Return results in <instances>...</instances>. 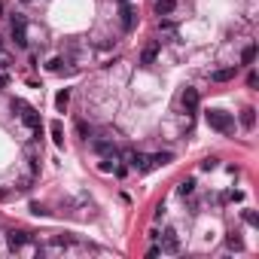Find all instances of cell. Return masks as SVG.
<instances>
[{"label": "cell", "mask_w": 259, "mask_h": 259, "mask_svg": "<svg viewBox=\"0 0 259 259\" xmlns=\"http://www.w3.org/2000/svg\"><path fill=\"white\" fill-rule=\"evenodd\" d=\"M52 140H55V146H64V128H61V122H52Z\"/></svg>", "instance_id": "5bb4252c"}, {"label": "cell", "mask_w": 259, "mask_h": 259, "mask_svg": "<svg viewBox=\"0 0 259 259\" xmlns=\"http://www.w3.org/2000/svg\"><path fill=\"white\" fill-rule=\"evenodd\" d=\"M67 104H70V92H67V89H61V92H58V98H55V107L64 113V110H67Z\"/></svg>", "instance_id": "4fadbf2b"}, {"label": "cell", "mask_w": 259, "mask_h": 259, "mask_svg": "<svg viewBox=\"0 0 259 259\" xmlns=\"http://www.w3.org/2000/svg\"><path fill=\"white\" fill-rule=\"evenodd\" d=\"M253 58H256V46H247V49L241 52V61H244V64H253Z\"/></svg>", "instance_id": "ac0fdd59"}, {"label": "cell", "mask_w": 259, "mask_h": 259, "mask_svg": "<svg viewBox=\"0 0 259 259\" xmlns=\"http://www.w3.org/2000/svg\"><path fill=\"white\" fill-rule=\"evenodd\" d=\"M244 219H247L250 226H259V219H256V213H253V210H244Z\"/></svg>", "instance_id": "ffe728a7"}, {"label": "cell", "mask_w": 259, "mask_h": 259, "mask_svg": "<svg viewBox=\"0 0 259 259\" xmlns=\"http://www.w3.org/2000/svg\"><path fill=\"white\" fill-rule=\"evenodd\" d=\"M119 4H125V0H119Z\"/></svg>", "instance_id": "d4e9b609"}, {"label": "cell", "mask_w": 259, "mask_h": 259, "mask_svg": "<svg viewBox=\"0 0 259 259\" xmlns=\"http://www.w3.org/2000/svg\"><path fill=\"white\" fill-rule=\"evenodd\" d=\"M150 159H153V168H162V165H168L174 156H171V153H159V156H150Z\"/></svg>", "instance_id": "2e32d148"}, {"label": "cell", "mask_w": 259, "mask_h": 259, "mask_svg": "<svg viewBox=\"0 0 259 259\" xmlns=\"http://www.w3.org/2000/svg\"><path fill=\"white\" fill-rule=\"evenodd\" d=\"M183 107H186V113H195V110H198V92L192 86L183 89Z\"/></svg>", "instance_id": "52a82bcc"}, {"label": "cell", "mask_w": 259, "mask_h": 259, "mask_svg": "<svg viewBox=\"0 0 259 259\" xmlns=\"http://www.w3.org/2000/svg\"><path fill=\"white\" fill-rule=\"evenodd\" d=\"M235 73H238V67H223V70H213L210 80L213 83H229V80H235Z\"/></svg>", "instance_id": "9c48e42d"}, {"label": "cell", "mask_w": 259, "mask_h": 259, "mask_svg": "<svg viewBox=\"0 0 259 259\" xmlns=\"http://www.w3.org/2000/svg\"><path fill=\"white\" fill-rule=\"evenodd\" d=\"M201 168H204V171H210V168H216V159H204V162H201Z\"/></svg>", "instance_id": "7402d4cb"}, {"label": "cell", "mask_w": 259, "mask_h": 259, "mask_svg": "<svg viewBox=\"0 0 259 259\" xmlns=\"http://www.w3.org/2000/svg\"><path fill=\"white\" fill-rule=\"evenodd\" d=\"M10 67V55L7 52H0V70H7Z\"/></svg>", "instance_id": "44dd1931"}, {"label": "cell", "mask_w": 259, "mask_h": 259, "mask_svg": "<svg viewBox=\"0 0 259 259\" xmlns=\"http://www.w3.org/2000/svg\"><path fill=\"white\" fill-rule=\"evenodd\" d=\"M25 28H28L25 16H13V22H10V31H13V43H16L19 49H28V37H25Z\"/></svg>", "instance_id": "3957f363"}, {"label": "cell", "mask_w": 259, "mask_h": 259, "mask_svg": "<svg viewBox=\"0 0 259 259\" xmlns=\"http://www.w3.org/2000/svg\"><path fill=\"white\" fill-rule=\"evenodd\" d=\"M229 247H235V250H241V247H244V241H241V238H238V235L232 232V235H229Z\"/></svg>", "instance_id": "d6986e66"}, {"label": "cell", "mask_w": 259, "mask_h": 259, "mask_svg": "<svg viewBox=\"0 0 259 259\" xmlns=\"http://www.w3.org/2000/svg\"><path fill=\"white\" fill-rule=\"evenodd\" d=\"M28 241H31V235H28V232H16V229H13V232L7 235V244H10V250H19V247H25Z\"/></svg>", "instance_id": "ba28073f"}, {"label": "cell", "mask_w": 259, "mask_h": 259, "mask_svg": "<svg viewBox=\"0 0 259 259\" xmlns=\"http://www.w3.org/2000/svg\"><path fill=\"white\" fill-rule=\"evenodd\" d=\"M4 198H7V192H0V201H4Z\"/></svg>", "instance_id": "cb8c5ba5"}, {"label": "cell", "mask_w": 259, "mask_h": 259, "mask_svg": "<svg viewBox=\"0 0 259 259\" xmlns=\"http://www.w3.org/2000/svg\"><path fill=\"white\" fill-rule=\"evenodd\" d=\"M13 110H19V119L34 131V134H40V113H37V110L31 107V104H25V101H13Z\"/></svg>", "instance_id": "6da1fadb"}, {"label": "cell", "mask_w": 259, "mask_h": 259, "mask_svg": "<svg viewBox=\"0 0 259 259\" xmlns=\"http://www.w3.org/2000/svg\"><path fill=\"white\" fill-rule=\"evenodd\" d=\"M174 10H177V0H156V16H159V19L171 16Z\"/></svg>", "instance_id": "8fae6325"}, {"label": "cell", "mask_w": 259, "mask_h": 259, "mask_svg": "<svg viewBox=\"0 0 259 259\" xmlns=\"http://www.w3.org/2000/svg\"><path fill=\"white\" fill-rule=\"evenodd\" d=\"M119 22H122V31L125 34L134 31V25H137V10L128 4V0H125V4H119Z\"/></svg>", "instance_id": "5b68a950"}, {"label": "cell", "mask_w": 259, "mask_h": 259, "mask_svg": "<svg viewBox=\"0 0 259 259\" xmlns=\"http://www.w3.org/2000/svg\"><path fill=\"white\" fill-rule=\"evenodd\" d=\"M95 150L101 153V156H119V150L110 140H95Z\"/></svg>", "instance_id": "7c38bea8"}, {"label": "cell", "mask_w": 259, "mask_h": 259, "mask_svg": "<svg viewBox=\"0 0 259 259\" xmlns=\"http://www.w3.org/2000/svg\"><path fill=\"white\" fill-rule=\"evenodd\" d=\"M31 210H34L37 216H46V207H40V204H31Z\"/></svg>", "instance_id": "603a6c76"}, {"label": "cell", "mask_w": 259, "mask_h": 259, "mask_svg": "<svg viewBox=\"0 0 259 259\" xmlns=\"http://www.w3.org/2000/svg\"><path fill=\"white\" fill-rule=\"evenodd\" d=\"M192 189H195V180H183L180 186H177V192H180V195H189Z\"/></svg>", "instance_id": "e0dca14e"}, {"label": "cell", "mask_w": 259, "mask_h": 259, "mask_svg": "<svg viewBox=\"0 0 259 259\" xmlns=\"http://www.w3.org/2000/svg\"><path fill=\"white\" fill-rule=\"evenodd\" d=\"M241 125H244V128H253V125H256V116H253V110H250V107L241 110Z\"/></svg>", "instance_id": "9a60e30c"}, {"label": "cell", "mask_w": 259, "mask_h": 259, "mask_svg": "<svg viewBox=\"0 0 259 259\" xmlns=\"http://www.w3.org/2000/svg\"><path fill=\"white\" fill-rule=\"evenodd\" d=\"M207 125H210L213 131H223V134H226V131H232L235 122H232L229 113H223V110H210V113H207Z\"/></svg>", "instance_id": "7a4b0ae2"}, {"label": "cell", "mask_w": 259, "mask_h": 259, "mask_svg": "<svg viewBox=\"0 0 259 259\" xmlns=\"http://www.w3.org/2000/svg\"><path fill=\"white\" fill-rule=\"evenodd\" d=\"M156 55H159V43H150V46L140 52V64H143V67H150V64L156 61Z\"/></svg>", "instance_id": "30bf717a"}, {"label": "cell", "mask_w": 259, "mask_h": 259, "mask_svg": "<svg viewBox=\"0 0 259 259\" xmlns=\"http://www.w3.org/2000/svg\"><path fill=\"white\" fill-rule=\"evenodd\" d=\"M180 250V238L174 229H165L162 232V253H177Z\"/></svg>", "instance_id": "8992f818"}, {"label": "cell", "mask_w": 259, "mask_h": 259, "mask_svg": "<svg viewBox=\"0 0 259 259\" xmlns=\"http://www.w3.org/2000/svg\"><path fill=\"white\" fill-rule=\"evenodd\" d=\"M122 159L128 162V168H134V171H140V174L153 168V159H150V156H143V153H134V150L122 153Z\"/></svg>", "instance_id": "277c9868"}]
</instances>
